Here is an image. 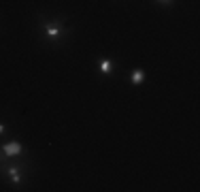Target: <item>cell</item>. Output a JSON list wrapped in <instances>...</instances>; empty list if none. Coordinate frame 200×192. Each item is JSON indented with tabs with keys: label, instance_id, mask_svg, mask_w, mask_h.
I'll return each instance as SVG.
<instances>
[{
	"label": "cell",
	"instance_id": "1",
	"mask_svg": "<svg viewBox=\"0 0 200 192\" xmlns=\"http://www.w3.org/2000/svg\"><path fill=\"white\" fill-rule=\"evenodd\" d=\"M4 152H7V156H15V154L21 152V145H19V143H11V145L4 147Z\"/></svg>",
	"mask_w": 200,
	"mask_h": 192
},
{
	"label": "cell",
	"instance_id": "2",
	"mask_svg": "<svg viewBox=\"0 0 200 192\" xmlns=\"http://www.w3.org/2000/svg\"><path fill=\"white\" fill-rule=\"evenodd\" d=\"M47 34H49L51 38H58V36H60V30L56 28V26H51V24H47Z\"/></svg>",
	"mask_w": 200,
	"mask_h": 192
},
{
	"label": "cell",
	"instance_id": "3",
	"mask_svg": "<svg viewBox=\"0 0 200 192\" xmlns=\"http://www.w3.org/2000/svg\"><path fill=\"white\" fill-rule=\"evenodd\" d=\"M132 81L141 83V81H143V71H134V73H132Z\"/></svg>",
	"mask_w": 200,
	"mask_h": 192
},
{
	"label": "cell",
	"instance_id": "4",
	"mask_svg": "<svg viewBox=\"0 0 200 192\" xmlns=\"http://www.w3.org/2000/svg\"><path fill=\"white\" fill-rule=\"evenodd\" d=\"M100 71H102V73H111V62L102 60V62H100Z\"/></svg>",
	"mask_w": 200,
	"mask_h": 192
},
{
	"label": "cell",
	"instance_id": "5",
	"mask_svg": "<svg viewBox=\"0 0 200 192\" xmlns=\"http://www.w3.org/2000/svg\"><path fill=\"white\" fill-rule=\"evenodd\" d=\"M9 173H11V177H13V182H19V169H9Z\"/></svg>",
	"mask_w": 200,
	"mask_h": 192
},
{
	"label": "cell",
	"instance_id": "6",
	"mask_svg": "<svg viewBox=\"0 0 200 192\" xmlns=\"http://www.w3.org/2000/svg\"><path fill=\"white\" fill-rule=\"evenodd\" d=\"M162 2H168V0H162Z\"/></svg>",
	"mask_w": 200,
	"mask_h": 192
}]
</instances>
